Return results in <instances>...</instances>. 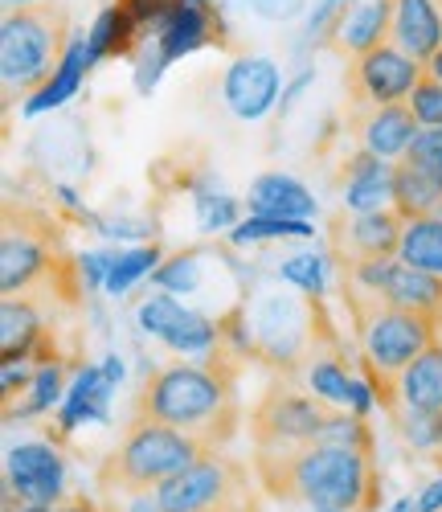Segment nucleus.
<instances>
[{
    "mask_svg": "<svg viewBox=\"0 0 442 512\" xmlns=\"http://www.w3.org/2000/svg\"><path fill=\"white\" fill-rule=\"evenodd\" d=\"M201 455H209V447L201 439H193L189 431H176V426H168V422L136 414L131 426H127L123 443L103 463L99 476H103L107 488H119L127 496L156 492L164 480H172L176 472H185V467L197 463Z\"/></svg>",
    "mask_w": 442,
    "mask_h": 512,
    "instance_id": "39448f33",
    "label": "nucleus"
},
{
    "mask_svg": "<svg viewBox=\"0 0 442 512\" xmlns=\"http://www.w3.org/2000/svg\"><path fill=\"white\" fill-rule=\"evenodd\" d=\"M164 263V250L156 246V242H148V246H136V250H119L115 254V263H111V271H107V283H103V291L107 295H127L131 287H136L144 275H156V267Z\"/></svg>",
    "mask_w": 442,
    "mask_h": 512,
    "instance_id": "cd10ccee",
    "label": "nucleus"
},
{
    "mask_svg": "<svg viewBox=\"0 0 442 512\" xmlns=\"http://www.w3.org/2000/svg\"><path fill=\"white\" fill-rule=\"evenodd\" d=\"M119 381H123V357L119 353H107L99 365H82L70 381L62 406H58V431L74 435L86 422H107Z\"/></svg>",
    "mask_w": 442,
    "mask_h": 512,
    "instance_id": "9b49d317",
    "label": "nucleus"
},
{
    "mask_svg": "<svg viewBox=\"0 0 442 512\" xmlns=\"http://www.w3.org/2000/svg\"><path fill=\"white\" fill-rule=\"evenodd\" d=\"M70 21L54 0H41V5H25V9H9L0 21V82H5V95H33L54 78L66 46H70Z\"/></svg>",
    "mask_w": 442,
    "mask_h": 512,
    "instance_id": "20e7f679",
    "label": "nucleus"
},
{
    "mask_svg": "<svg viewBox=\"0 0 442 512\" xmlns=\"http://www.w3.org/2000/svg\"><path fill=\"white\" fill-rule=\"evenodd\" d=\"M246 205H250V213H262V218H303V222H312L320 213L312 189L299 185L287 173H262L250 185Z\"/></svg>",
    "mask_w": 442,
    "mask_h": 512,
    "instance_id": "aec40b11",
    "label": "nucleus"
},
{
    "mask_svg": "<svg viewBox=\"0 0 442 512\" xmlns=\"http://www.w3.org/2000/svg\"><path fill=\"white\" fill-rule=\"evenodd\" d=\"M397 259L418 267V271L442 275V218H438V213H426V218H410L406 222L402 246H397Z\"/></svg>",
    "mask_w": 442,
    "mask_h": 512,
    "instance_id": "bb28decb",
    "label": "nucleus"
},
{
    "mask_svg": "<svg viewBox=\"0 0 442 512\" xmlns=\"http://www.w3.org/2000/svg\"><path fill=\"white\" fill-rule=\"evenodd\" d=\"M29 381H33V369L25 361H9V365H0V390H5V410L17 402V394L29 390Z\"/></svg>",
    "mask_w": 442,
    "mask_h": 512,
    "instance_id": "58836bf2",
    "label": "nucleus"
},
{
    "mask_svg": "<svg viewBox=\"0 0 442 512\" xmlns=\"http://www.w3.org/2000/svg\"><path fill=\"white\" fill-rule=\"evenodd\" d=\"M438 451H442V414H438Z\"/></svg>",
    "mask_w": 442,
    "mask_h": 512,
    "instance_id": "09e8293b",
    "label": "nucleus"
},
{
    "mask_svg": "<svg viewBox=\"0 0 442 512\" xmlns=\"http://www.w3.org/2000/svg\"><path fill=\"white\" fill-rule=\"evenodd\" d=\"M312 78H316V74H312V70H303V74H299V78H295V82H291V87H287V91H283V99H279V111H283V115H287V111H291V103H295V99H299V91H303V87H307V82H312Z\"/></svg>",
    "mask_w": 442,
    "mask_h": 512,
    "instance_id": "a19ab883",
    "label": "nucleus"
},
{
    "mask_svg": "<svg viewBox=\"0 0 442 512\" xmlns=\"http://www.w3.org/2000/svg\"><path fill=\"white\" fill-rule=\"evenodd\" d=\"M352 312H357V324H361V353H365L369 381L377 386V398L385 406H393L397 402V377H402L430 345H438L442 320L381 304L373 295H357V300H352Z\"/></svg>",
    "mask_w": 442,
    "mask_h": 512,
    "instance_id": "7ed1b4c3",
    "label": "nucleus"
},
{
    "mask_svg": "<svg viewBox=\"0 0 442 512\" xmlns=\"http://www.w3.org/2000/svg\"><path fill=\"white\" fill-rule=\"evenodd\" d=\"M393 168H397L393 160L373 156V152L352 156L344 173V189H340L344 213H373V209L393 205Z\"/></svg>",
    "mask_w": 442,
    "mask_h": 512,
    "instance_id": "a211bd4d",
    "label": "nucleus"
},
{
    "mask_svg": "<svg viewBox=\"0 0 442 512\" xmlns=\"http://www.w3.org/2000/svg\"><path fill=\"white\" fill-rule=\"evenodd\" d=\"M115 254H119V250H91V254H82V259H78L82 283H86V287H103V283H107V271H111V263H115Z\"/></svg>",
    "mask_w": 442,
    "mask_h": 512,
    "instance_id": "4c0bfd02",
    "label": "nucleus"
},
{
    "mask_svg": "<svg viewBox=\"0 0 442 512\" xmlns=\"http://www.w3.org/2000/svg\"><path fill=\"white\" fill-rule=\"evenodd\" d=\"M422 78H426V62H418L402 46L385 41V46L352 58L348 91L365 107H385V103H406Z\"/></svg>",
    "mask_w": 442,
    "mask_h": 512,
    "instance_id": "6e6552de",
    "label": "nucleus"
},
{
    "mask_svg": "<svg viewBox=\"0 0 442 512\" xmlns=\"http://www.w3.org/2000/svg\"><path fill=\"white\" fill-rule=\"evenodd\" d=\"M418 508H422V512H442V476H438V480H430V484L422 488Z\"/></svg>",
    "mask_w": 442,
    "mask_h": 512,
    "instance_id": "ea45409f",
    "label": "nucleus"
},
{
    "mask_svg": "<svg viewBox=\"0 0 442 512\" xmlns=\"http://www.w3.org/2000/svg\"><path fill=\"white\" fill-rule=\"evenodd\" d=\"M402 230H406V218L393 205L373 209V213H352V218L340 222V230H336V254H340V263L352 267V263L397 259Z\"/></svg>",
    "mask_w": 442,
    "mask_h": 512,
    "instance_id": "f8f14e48",
    "label": "nucleus"
},
{
    "mask_svg": "<svg viewBox=\"0 0 442 512\" xmlns=\"http://www.w3.org/2000/svg\"><path fill=\"white\" fill-rule=\"evenodd\" d=\"M189 316H193V308H185L172 291H156L148 300H140V308H136V324L156 340H168Z\"/></svg>",
    "mask_w": 442,
    "mask_h": 512,
    "instance_id": "7c9ffc66",
    "label": "nucleus"
},
{
    "mask_svg": "<svg viewBox=\"0 0 442 512\" xmlns=\"http://www.w3.org/2000/svg\"><path fill=\"white\" fill-rule=\"evenodd\" d=\"M41 340H46V324H41V312L33 300H17V295H5L0 304V365L9 361H29Z\"/></svg>",
    "mask_w": 442,
    "mask_h": 512,
    "instance_id": "412c9836",
    "label": "nucleus"
},
{
    "mask_svg": "<svg viewBox=\"0 0 442 512\" xmlns=\"http://www.w3.org/2000/svg\"><path fill=\"white\" fill-rule=\"evenodd\" d=\"M86 70H91V54H86V33H78V37H70V46H66V54H62L54 78L21 103V115H46V111L70 103V99L78 95V87H82Z\"/></svg>",
    "mask_w": 442,
    "mask_h": 512,
    "instance_id": "5701e85b",
    "label": "nucleus"
},
{
    "mask_svg": "<svg viewBox=\"0 0 442 512\" xmlns=\"http://www.w3.org/2000/svg\"><path fill=\"white\" fill-rule=\"evenodd\" d=\"M402 435H406V443H410V447L430 451V447H438V418H426V414L402 410Z\"/></svg>",
    "mask_w": 442,
    "mask_h": 512,
    "instance_id": "e433bc0d",
    "label": "nucleus"
},
{
    "mask_svg": "<svg viewBox=\"0 0 442 512\" xmlns=\"http://www.w3.org/2000/svg\"><path fill=\"white\" fill-rule=\"evenodd\" d=\"M402 160H410V164L426 168V173L442 177V127H422V132L414 136V144H410V152H406Z\"/></svg>",
    "mask_w": 442,
    "mask_h": 512,
    "instance_id": "c9c22d12",
    "label": "nucleus"
},
{
    "mask_svg": "<svg viewBox=\"0 0 442 512\" xmlns=\"http://www.w3.org/2000/svg\"><path fill=\"white\" fill-rule=\"evenodd\" d=\"M221 21L213 9H201V5H185V0H168L152 37H156V50L164 62H181L189 54H197L209 41H221Z\"/></svg>",
    "mask_w": 442,
    "mask_h": 512,
    "instance_id": "4468645a",
    "label": "nucleus"
},
{
    "mask_svg": "<svg viewBox=\"0 0 442 512\" xmlns=\"http://www.w3.org/2000/svg\"><path fill=\"white\" fill-rule=\"evenodd\" d=\"M336 5H340V9H348V5H352V0H336Z\"/></svg>",
    "mask_w": 442,
    "mask_h": 512,
    "instance_id": "3c124183",
    "label": "nucleus"
},
{
    "mask_svg": "<svg viewBox=\"0 0 442 512\" xmlns=\"http://www.w3.org/2000/svg\"><path fill=\"white\" fill-rule=\"evenodd\" d=\"M9 512H58V508H50V504H21V508H9Z\"/></svg>",
    "mask_w": 442,
    "mask_h": 512,
    "instance_id": "c03bdc74",
    "label": "nucleus"
},
{
    "mask_svg": "<svg viewBox=\"0 0 442 512\" xmlns=\"http://www.w3.org/2000/svg\"><path fill=\"white\" fill-rule=\"evenodd\" d=\"M328 259L320 250H303V254H291V259H283L279 267V279L299 287L303 295H312V300H320V295L328 291Z\"/></svg>",
    "mask_w": 442,
    "mask_h": 512,
    "instance_id": "2f4dec72",
    "label": "nucleus"
},
{
    "mask_svg": "<svg viewBox=\"0 0 442 512\" xmlns=\"http://www.w3.org/2000/svg\"><path fill=\"white\" fill-rule=\"evenodd\" d=\"M140 37H148V25L136 17V9L119 0V5H107L91 33H86V54H91V66H99L103 58H119V54H131Z\"/></svg>",
    "mask_w": 442,
    "mask_h": 512,
    "instance_id": "4be33fe9",
    "label": "nucleus"
},
{
    "mask_svg": "<svg viewBox=\"0 0 442 512\" xmlns=\"http://www.w3.org/2000/svg\"><path fill=\"white\" fill-rule=\"evenodd\" d=\"M442 205V177L426 173V168L402 160L393 168V209L402 218H426V213H438Z\"/></svg>",
    "mask_w": 442,
    "mask_h": 512,
    "instance_id": "393cba45",
    "label": "nucleus"
},
{
    "mask_svg": "<svg viewBox=\"0 0 442 512\" xmlns=\"http://www.w3.org/2000/svg\"><path fill=\"white\" fill-rule=\"evenodd\" d=\"M234 492H238V467L230 459H221L217 451H209L197 463H189L185 472L164 480L156 488V500H160V512H209L230 504Z\"/></svg>",
    "mask_w": 442,
    "mask_h": 512,
    "instance_id": "9d476101",
    "label": "nucleus"
},
{
    "mask_svg": "<svg viewBox=\"0 0 442 512\" xmlns=\"http://www.w3.org/2000/svg\"><path fill=\"white\" fill-rule=\"evenodd\" d=\"M209 512H230V504H221V508H209Z\"/></svg>",
    "mask_w": 442,
    "mask_h": 512,
    "instance_id": "8fccbe9b",
    "label": "nucleus"
},
{
    "mask_svg": "<svg viewBox=\"0 0 442 512\" xmlns=\"http://www.w3.org/2000/svg\"><path fill=\"white\" fill-rule=\"evenodd\" d=\"M226 238L234 246L275 242V238H316V226L303 222V218H262V213H250V218H242Z\"/></svg>",
    "mask_w": 442,
    "mask_h": 512,
    "instance_id": "c85d7f7f",
    "label": "nucleus"
},
{
    "mask_svg": "<svg viewBox=\"0 0 442 512\" xmlns=\"http://www.w3.org/2000/svg\"><path fill=\"white\" fill-rule=\"evenodd\" d=\"M185 5H201V9H213V0H185Z\"/></svg>",
    "mask_w": 442,
    "mask_h": 512,
    "instance_id": "de8ad7c7",
    "label": "nucleus"
},
{
    "mask_svg": "<svg viewBox=\"0 0 442 512\" xmlns=\"http://www.w3.org/2000/svg\"><path fill=\"white\" fill-rule=\"evenodd\" d=\"M373 300L442 320V275L418 271V267H410V263H402V259H385L381 287H377Z\"/></svg>",
    "mask_w": 442,
    "mask_h": 512,
    "instance_id": "2eb2a0df",
    "label": "nucleus"
},
{
    "mask_svg": "<svg viewBox=\"0 0 442 512\" xmlns=\"http://www.w3.org/2000/svg\"><path fill=\"white\" fill-rule=\"evenodd\" d=\"M25 5H41V0H5V13L9 9H25Z\"/></svg>",
    "mask_w": 442,
    "mask_h": 512,
    "instance_id": "a18cd8bd",
    "label": "nucleus"
},
{
    "mask_svg": "<svg viewBox=\"0 0 442 512\" xmlns=\"http://www.w3.org/2000/svg\"><path fill=\"white\" fill-rule=\"evenodd\" d=\"M406 103H410V111L418 115L422 127H442V82L438 78L426 74Z\"/></svg>",
    "mask_w": 442,
    "mask_h": 512,
    "instance_id": "f704fd0d",
    "label": "nucleus"
},
{
    "mask_svg": "<svg viewBox=\"0 0 442 512\" xmlns=\"http://www.w3.org/2000/svg\"><path fill=\"white\" fill-rule=\"evenodd\" d=\"M438 218H442V205H438Z\"/></svg>",
    "mask_w": 442,
    "mask_h": 512,
    "instance_id": "603ef678",
    "label": "nucleus"
},
{
    "mask_svg": "<svg viewBox=\"0 0 442 512\" xmlns=\"http://www.w3.org/2000/svg\"><path fill=\"white\" fill-rule=\"evenodd\" d=\"M307 512H348V508H328V504H307Z\"/></svg>",
    "mask_w": 442,
    "mask_h": 512,
    "instance_id": "49530a36",
    "label": "nucleus"
},
{
    "mask_svg": "<svg viewBox=\"0 0 442 512\" xmlns=\"http://www.w3.org/2000/svg\"><path fill=\"white\" fill-rule=\"evenodd\" d=\"M389 41L414 54L418 62H430L442 50V13L434 0H393Z\"/></svg>",
    "mask_w": 442,
    "mask_h": 512,
    "instance_id": "6ab92c4d",
    "label": "nucleus"
},
{
    "mask_svg": "<svg viewBox=\"0 0 442 512\" xmlns=\"http://www.w3.org/2000/svg\"><path fill=\"white\" fill-rule=\"evenodd\" d=\"M307 390H312L324 406L348 410L352 406V373L340 365V357H316L307 365Z\"/></svg>",
    "mask_w": 442,
    "mask_h": 512,
    "instance_id": "c756f323",
    "label": "nucleus"
},
{
    "mask_svg": "<svg viewBox=\"0 0 442 512\" xmlns=\"http://www.w3.org/2000/svg\"><path fill=\"white\" fill-rule=\"evenodd\" d=\"M201 259L205 254L201 250H181V254H172V259H164L152 275V283L160 291H172V295H193L201 287Z\"/></svg>",
    "mask_w": 442,
    "mask_h": 512,
    "instance_id": "72a5a7b5",
    "label": "nucleus"
},
{
    "mask_svg": "<svg viewBox=\"0 0 442 512\" xmlns=\"http://www.w3.org/2000/svg\"><path fill=\"white\" fill-rule=\"evenodd\" d=\"M58 275V238L54 226L17 209L5 213V234H0V291L5 295H33Z\"/></svg>",
    "mask_w": 442,
    "mask_h": 512,
    "instance_id": "423d86ee",
    "label": "nucleus"
},
{
    "mask_svg": "<svg viewBox=\"0 0 442 512\" xmlns=\"http://www.w3.org/2000/svg\"><path fill=\"white\" fill-rule=\"evenodd\" d=\"M389 512H422V508H418L414 496H402V500H393V504H389Z\"/></svg>",
    "mask_w": 442,
    "mask_h": 512,
    "instance_id": "79ce46f5",
    "label": "nucleus"
},
{
    "mask_svg": "<svg viewBox=\"0 0 442 512\" xmlns=\"http://www.w3.org/2000/svg\"><path fill=\"white\" fill-rule=\"evenodd\" d=\"M136 414L189 431L209 451L226 447L238 422V398L226 369L201 361H172L144 377Z\"/></svg>",
    "mask_w": 442,
    "mask_h": 512,
    "instance_id": "f03ea898",
    "label": "nucleus"
},
{
    "mask_svg": "<svg viewBox=\"0 0 442 512\" xmlns=\"http://www.w3.org/2000/svg\"><path fill=\"white\" fill-rule=\"evenodd\" d=\"M426 74H430V78H438V82H442V50H438V54H434V58H430V62H426Z\"/></svg>",
    "mask_w": 442,
    "mask_h": 512,
    "instance_id": "37998d69",
    "label": "nucleus"
},
{
    "mask_svg": "<svg viewBox=\"0 0 442 512\" xmlns=\"http://www.w3.org/2000/svg\"><path fill=\"white\" fill-rule=\"evenodd\" d=\"M397 402L402 410L438 418L442 414V340L430 345L402 377H397Z\"/></svg>",
    "mask_w": 442,
    "mask_h": 512,
    "instance_id": "b1692460",
    "label": "nucleus"
},
{
    "mask_svg": "<svg viewBox=\"0 0 442 512\" xmlns=\"http://www.w3.org/2000/svg\"><path fill=\"white\" fill-rule=\"evenodd\" d=\"M422 132L418 115L410 111V103H385V107H369V115L357 123L361 148L385 160H402L414 144V136Z\"/></svg>",
    "mask_w": 442,
    "mask_h": 512,
    "instance_id": "dca6fc26",
    "label": "nucleus"
},
{
    "mask_svg": "<svg viewBox=\"0 0 442 512\" xmlns=\"http://www.w3.org/2000/svg\"><path fill=\"white\" fill-rule=\"evenodd\" d=\"M279 91H283V74L271 58H238L221 78V99H226L230 115L246 123L271 115L279 107Z\"/></svg>",
    "mask_w": 442,
    "mask_h": 512,
    "instance_id": "ddd939ff",
    "label": "nucleus"
},
{
    "mask_svg": "<svg viewBox=\"0 0 442 512\" xmlns=\"http://www.w3.org/2000/svg\"><path fill=\"white\" fill-rule=\"evenodd\" d=\"M5 492H9V508H13V500L58 508V500L66 492V455H62V447L46 443V439H29V443L9 447V455H5Z\"/></svg>",
    "mask_w": 442,
    "mask_h": 512,
    "instance_id": "1a4fd4ad",
    "label": "nucleus"
},
{
    "mask_svg": "<svg viewBox=\"0 0 442 512\" xmlns=\"http://www.w3.org/2000/svg\"><path fill=\"white\" fill-rule=\"evenodd\" d=\"M193 205H197V226H201L205 234H230V230L242 222V218H238V197L221 193V189H213V185H197Z\"/></svg>",
    "mask_w": 442,
    "mask_h": 512,
    "instance_id": "473e14b6",
    "label": "nucleus"
},
{
    "mask_svg": "<svg viewBox=\"0 0 442 512\" xmlns=\"http://www.w3.org/2000/svg\"><path fill=\"white\" fill-rule=\"evenodd\" d=\"M66 390H70V386H66V361H58V357L41 361V365L33 369L29 390L21 394V406L5 410V422H13V418H37V414H50L54 406H62Z\"/></svg>",
    "mask_w": 442,
    "mask_h": 512,
    "instance_id": "a878e982",
    "label": "nucleus"
},
{
    "mask_svg": "<svg viewBox=\"0 0 442 512\" xmlns=\"http://www.w3.org/2000/svg\"><path fill=\"white\" fill-rule=\"evenodd\" d=\"M258 480L279 500L328 504L348 512L377 508V472L373 459L361 447L340 443H307L291 451H258Z\"/></svg>",
    "mask_w": 442,
    "mask_h": 512,
    "instance_id": "f257e3e1",
    "label": "nucleus"
},
{
    "mask_svg": "<svg viewBox=\"0 0 442 512\" xmlns=\"http://www.w3.org/2000/svg\"><path fill=\"white\" fill-rule=\"evenodd\" d=\"M332 422V410L316 394L275 390L254 410V447L258 451H291L320 443Z\"/></svg>",
    "mask_w": 442,
    "mask_h": 512,
    "instance_id": "0eeeda50",
    "label": "nucleus"
},
{
    "mask_svg": "<svg viewBox=\"0 0 442 512\" xmlns=\"http://www.w3.org/2000/svg\"><path fill=\"white\" fill-rule=\"evenodd\" d=\"M389 25H393V0H365V5H348V9H340L336 25H332V46L340 54L361 58V54L385 46Z\"/></svg>",
    "mask_w": 442,
    "mask_h": 512,
    "instance_id": "f3484780",
    "label": "nucleus"
}]
</instances>
